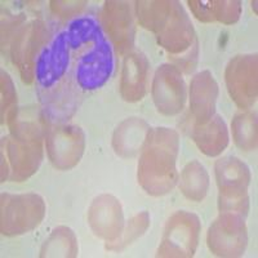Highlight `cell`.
<instances>
[{
  "label": "cell",
  "mask_w": 258,
  "mask_h": 258,
  "mask_svg": "<svg viewBox=\"0 0 258 258\" xmlns=\"http://www.w3.org/2000/svg\"><path fill=\"white\" fill-rule=\"evenodd\" d=\"M150 126L142 119L131 117L117 126L112 137L115 153L120 156H133L144 146Z\"/></svg>",
  "instance_id": "ffe728a7"
},
{
  "label": "cell",
  "mask_w": 258,
  "mask_h": 258,
  "mask_svg": "<svg viewBox=\"0 0 258 258\" xmlns=\"http://www.w3.org/2000/svg\"><path fill=\"white\" fill-rule=\"evenodd\" d=\"M149 226H150V216L147 212H142V213L136 214L135 217H132L128 221V225H126V229L125 231H124V234L120 235V238L117 239V240L106 244V249H110V250L124 249L126 245L132 244L136 239H138L141 235H144Z\"/></svg>",
  "instance_id": "484cf974"
},
{
  "label": "cell",
  "mask_w": 258,
  "mask_h": 258,
  "mask_svg": "<svg viewBox=\"0 0 258 258\" xmlns=\"http://www.w3.org/2000/svg\"><path fill=\"white\" fill-rule=\"evenodd\" d=\"M49 31L41 21H32L22 26V29L15 35L12 45V58L18 66L21 78L26 84H31L34 80L36 54L40 48L48 40Z\"/></svg>",
  "instance_id": "8fae6325"
},
{
  "label": "cell",
  "mask_w": 258,
  "mask_h": 258,
  "mask_svg": "<svg viewBox=\"0 0 258 258\" xmlns=\"http://www.w3.org/2000/svg\"><path fill=\"white\" fill-rule=\"evenodd\" d=\"M102 24L119 54H125L132 49L135 27L128 3L106 2L102 11Z\"/></svg>",
  "instance_id": "9a60e30c"
},
{
  "label": "cell",
  "mask_w": 258,
  "mask_h": 258,
  "mask_svg": "<svg viewBox=\"0 0 258 258\" xmlns=\"http://www.w3.org/2000/svg\"><path fill=\"white\" fill-rule=\"evenodd\" d=\"M78 240L73 230L59 226L52 232L40 250V257H77Z\"/></svg>",
  "instance_id": "cb8c5ba5"
},
{
  "label": "cell",
  "mask_w": 258,
  "mask_h": 258,
  "mask_svg": "<svg viewBox=\"0 0 258 258\" xmlns=\"http://www.w3.org/2000/svg\"><path fill=\"white\" fill-rule=\"evenodd\" d=\"M191 11L195 15V17L203 22H212L214 21L213 12H212V2H188Z\"/></svg>",
  "instance_id": "f546056e"
},
{
  "label": "cell",
  "mask_w": 258,
  "mask_h": 258,
  "mask_svg": "<svg viewBox=\"0 0 258 258\" xmlns=\"http://www.w3.org/2000/svg\"><path fill=\"white\" fill-rule=\"evenodd\" d=\"M13 137L21 140H41L47 131L44 117L36 110H18L16 107L7 117Z\"/></svg>",
  "instance_id": "44dd1931"
},
{
  "label": "cell",
  "mask_w": 258,
  "mask_h": 258,
  "mask_svg": "<svg viewBox=\"0 0 258 258\" xmlns=\"http://www.w3.org/2000/svg\"><path fill=\"white\" fill-rule=\"evenodd\" d=\"M153 98L161 114L176 115L182 111L186 101V88L178 69L172 64H161L156 70Z\"/></svg>",
  "instance_id": "7c38bea8"
},
{
  "label": "cell",
  "mask_w": 258,
  "mask_h": 258,
  "mask_svg": "<svg viewBox=\"0 0 258 258\" xmlns=\"http://www.w3.org/2000/svg\"><path fill=\"white\" fill-rule=\"evenodd\" d=\"M115 68L114 54L110 43L103 36L85 50L77 59L74 78L85 91L101 88L111 78Z\"/></svg>",
  "instance_id": "5b68a950"
},
{
  "label": "cell",
  "mask_w": 258,
  "mask_h": 258,
  "mask_svg": "<svg viewBox=\"0 0 258 258\" xmlns=\"http://www.w3.org/2000/svg\"><path fill=\"white\" fill-rule=\"evenodd\" d=\"M226 84L230 96L241 109H250L257 100V56H236L226 68Z\"/></svg>",
  "instance_id": "9c48e42d"
},
{
  "label": "cell",
  "mask_w": 258,
  "mask_h": 258,
  "mask_svg": "<svg viewBox=\"0 0 258 258\" xmlns=\"http://www.w3.org/2000/svg\"><path fill=\"white\" fill-rule=\"evenodd\" d=\"M87 2H50V8L54 13L61 15V17L75 15L85 7Z\"/></svg>",
  "instance_id": "f1b7e54d"
},
{
  "label": "cell",
  "mask_w": 258,
  "mask_h": 258,
  "mask_svg": "<svg viewBox=\"0 0 258 258\" xmlns=\"http://www.w3.org/2000/svg\"><path fill=\"white\" fill-rule=\"evenodd\" d=\"M66 38L70 49L79 50L93 44L103 38V32L98 21L92 16L78 17L69 24L66 30Z\"/></svg>",
  "instance_id": "7402d4cb"
},
{
  "label": "cell",
  "mask_w": 258,
  "mask_h": 258,
  "mask_svg": "<svg viewBox=\"0 0 258 258\" xmlns=\"http://www.w3.org/2000/svg\"><path fill=\"white\" fill-rule=\"evenodd\" d=\"M2 145L12 167V181H25L38 170L43 160L41 140H21L9 136L3 138Z\"/></svg>",
  "instance_id": "4fadbf2b"
},
{
  "label": "cell",
  "mask_w": 258,
  "mask_h": 258,
  "mask_svg": "<svg viewBox=\"0 0 258 258\" xmlns=\"http://www.w3.org/2000/svg\"><path fill=\"white\" fill-rule=\"evenodd\" d=\"M85 137L79 126L59 125L47 133V150L52 164L57 169H71L84 153Z\"/></svg>",
  "instance_id": "30bf717a"
},
{
  "label": "cell",
  "mask_w": 258,
  "mask_h": 258,
  "mask_svg": "<svg viewBox=\"0 0 258 258\" xmlns=\"http://www.w3.org/2000/svg\"><path fill=\"white\" fill-rule=\"evenodd\" d=\"M149 61L141 52L131 53L125 57L121 73L120 94L128 102L144 98L149 83Z\"/></svg>",
  "instance_id": "ac0fdd59"
},
{
  "label": "cell",
  "mask_w": 258,
  "mask_h": 258,
  "mask_svg": "<svg viewBox=\"0 0 258 258\" xmlns=\"http://www.w3.org/2000/svg\"><path fill=\"white\" fill-rule=\"evenodd\" d=\"M88 222L94 234L107 243L117 240L123 232V212L116 198L101 195L92 203L88 212Z\"/></svg>",
  "instance_id": "5bb4252c"
},
{
  "label": "cell",
  "mask_w": 258,
  "mask_h": 258,
  "mask_svg": "<svg viewBox=\"0 0 258 258\" xmlns=\"http://www.w3.org/2000/svg\"><path fill=\"white\" fill-rule=\"evenodd\" d=\"M70 47L66 31L57 32L52 40L43 47L36 57L34 77L39 89H49L66 78L70 64Z\"/></svg>",
  "instance_id": "ba28073f"
},
{
  "label": "cell",
  "mask_w": 258,
  "mask_h": 258,
  "mask_svg": "<svg viewBox=\"0 0 258 258\" xmlns=\"http://www.w3.org/2000/svg\"><path fill=\"white\" fill-rule=\"evenodd\" d=\"M232 136L235 144L245 151L257 147V115L252 111H241L232 119Z\"/></svg>",
  "instance_id": "d4e9b609"
},
{
  "label": "cell",
  "mask_w": 258,
  "mask_h": 258,
  "mask_svg": "<svg viewBox=\"0 0 258 258\" xmlns=\"http://www.w3.org/2000/svg\"><path fill=\"white\" fill-rule=\"evenodd\" d=\"M202 225L197 214L179 211L168 220L158 249L159 257H192Z\"/></svg>",
  "instance_id": "8992f818"
},
{
  "label": "cell",
  "mask_w": 258,
  "mask_h": 258,
  "mask_svg": "<svg viewBox=\"0 0 258 258\" xmlns=\"http://www.w3.org/2000/svg\"><path fill=\"white\" fill-rule=\"evenodd\" d=\"M15 85L8 74L2 71V124L7 121L9 114L17 107Z\"/></svg>",
  "instance_id": "83f0119b"
},
{
  "label": "cell",
  "mask_w": 258,
  "mask_h": 258,
  "mask_svg": "<svg viewBox=\"0 0 258 258\" xmlns=\"http://www.w3.org/2000/svg\"><path fill=\"white\" fill-rule=\"evenodd\" d=\"M214 21L231 25L239 20L241 13L240 2H212Z\"/></svg>",
  "instance_id": "4316f807"
},
{
  "label": "cell",
  "mask_w": 258,
  "mask_h": 258,
  "mask_svg": "<svg viewBox=\"0 0 258 258\" xmlns=\"http://www.w3.org/2000/svg\"><path fill=\"white\" fill-rule=\"evenodd\" d=\"M209 187V176L206 168L198 160L188 163L181 173L179 188L187 199L202 202L206 198Z\"/></svg>",
  "instance_id": "603a6c76"
},
{
  "label": "cell",
  "mask_w": 258,
  "mask_h": 258,
  "mask_svg": "<svg viewBox=\"0 0 258 258\" xmlns=\"http://www.w3.org/2000/svg\"><path fill=\"white\" fill-rule=\"evenodd\" d=\"M178 150L179 138L174 129H150L138 161V182L150 195H165L174 187Z\"/></svg>",
  "instance_id": "6da1fadb"
},
{
  "label": "cell",
  "mask_w": 258,
  "mask_h": 258,
  "mask_svg": "<svg viewBox=\"0 0 258 258\" xmlns=\"http://www.w3.org/2000/svg\"><path fill=\"white\" fill-rule=\"evenodd\" d=\"M45 214L43 198L36 194H2V234H26L40 225Z\"/></svg>",
  "instance_id": "277c9868"
},
{
  "label": "cell",
  "mask_w": 258,
  "mask_h": 258,
  "mask_svg": "<svg viewBox=\"0 0 258 258\" xmlns=\"http://www.w3.org/2000/svg\"><path fill=\"white\" fill-rule=\"evenodd\" d=\"M192 138L200 151L207 156L220 155L229 145V132L225 121L218 115H214L206 124H197Z\"/></svg>",
  "instance_id": "d6986e66"
},
{
  "label": "cell",
  "mask_w": 258,
  "mask_h": 258,
  "mask_svg": "<svg viewBox=\"0 0 258 258\" xmlns=\"http://www.w3.org/2000/svg\"><path fill=\"white\" fill-rule=\"evenodd\" d=\"M44 112L52 120H66L75 112L79 93L71 78L66 77L49 89H39Z\"/></svg>",
  "instance_id": "2e32d148"
},
{
  "label": "cell",
  "mask_w": 258,
  "mask_h": 258,
  "mask_svg": "<svg viewBox=\"0 0 258 258\" xmlns=\"http://www.w3.org/2000/svg\"><path fill=\"white\" fill-rule=\"evenodd\" d=\"M214 169L220 188V211L246 216L249 209V198L246 191L250 181L249 168L240 159L225 156L217 160Z\"/></svg>",
  "instance_id": "3957f363"
},
{
  "label": "cell",
  "mask_w": 258,
  "mask_h": 258,
  "mask_svg": "<svg viewBox=\"0 0 258 258\" xmlns=\"http://www.w3.org/2000/svg\"><path fill=\"white\" fill-rule=\"evenodd\" d=\"M209 249L220 257H239L248 243L243 216L232 212H221V216L209 227L207 236Z\"/></svg>",
  "instance_id": "52a82bcc"
},
{
  "label": "cell",
  "mask_w": 258,
  "mask_h": 258,
  "mask_svg": "<svg viewBox=\"0 0 258 258\" xmlns=\"http://www.w3.org/2000/svg\"><path fill=\"white\" fill-rule=\"evenodd\" d=\"M138 20L156 34L158 43L170 52H187L195 43L192 24L178 2H137Z\"/></svg>",
  "instance_id": "7a4b0ae2"
},
{
  "label": "cell",
  "mask_w": 258,
  "mask_h": 258,
  "mask_svg": "<svg viewBox=\"0 0 258 258\" xmlns=\"http://www.w3.org/2000/svg\"><path fill=\"white\" fill-rule=\"evenodd\" d=\"M218 85L209 71L197 74L190 85V107L198 124H206L214 116Z\"/></svg>",
  "instance_id": "e0dca14e"
}]
</instances>
